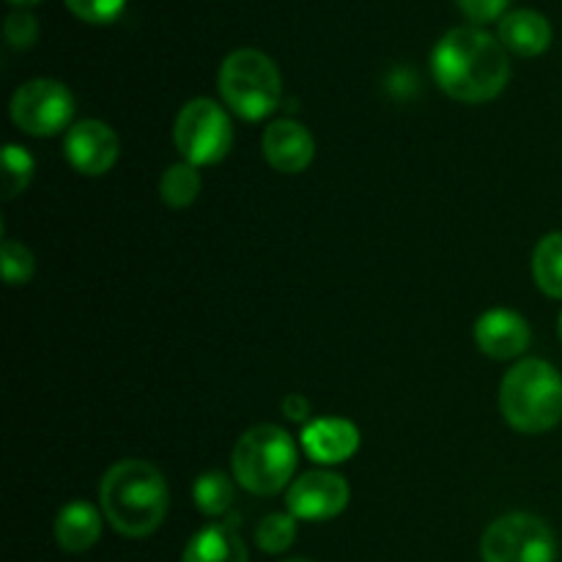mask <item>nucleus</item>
<instances>
[{"instance_id":"obj_19","label":"nucleus","mask_w":562,"mask_h":562,"mask_svg":"<svg viewBox=\"0 0 562 562\" xmlns=\"http://www.w3.org/2000/svg\"><path fill=\"white\" fill-rule=\"evenodd\" d=\"M234 483L223 472H206L192 486V499L203 516H225L234 505Z\"/></svg>"},{"instance_id":"obj_9","label":"nucleus","mask_w":562,"mask_h":562,"mask_svg":"<svg viewBox=\"0 0 562 562\" xmlns=\"http://www.w3.org/2000/svg\"><path fill=\"white\" fill-rule=\"evenodd\" d=\"M349 505V483L327 470L305 472L289 488V514L305 521H327Z\"/></svg>"},{"instance_id":"obj_4","label":"nucleus","mask_w":562,"mask_h":562,"mask_svg":"<svg viewBox=\"0 0 562 562\" xmlns=\"http://www.w3.org/2000/svg\"><path fill=\"white\" fill-rule=\"evenodd\" d=\"M296 445L289 434L272 423L252 426L234 448V477L241 488L258 497L283 492L296 470Z\"/></svg>"},{"instance_id":"obj_7","label":"nucleus","mask_w":562,"mask_h":562,"mask_svg":"<svg viewBox=\"0 0 562 562\" xmlns=\"http://www.w3.org/2000/svg\"><path fill=\"white\" fill-rule=\"evenodd\" d=\"M483 562H554L558 541L543 519L532 514L499 516L481 541Z\"/></svg>"},{"instance_id":"obj_3","label":"nucleus","mask_w":562,"mask_h":562,"mask_svg":"<svg viewBox=\"0 0 562 562\" xmlns=\"http://www.w3.org/2000/svg\"><path fill=\"white\" fill-rule=\"evenodd\" d=\"M499 412L521 434H547L562 420V376L547 360H521L499 384Z\"/></svg>"},{"instance_id":"obj_18","label":"nucleus","mask_w":562,"mask_h":562,"mask_svg":"<svg viewBox=\"0 0 562 562\" xmlns=\"http://www.w3.org/2000/svg\"><path fill=\"white\" fill-rule=\"evenodd\" d=\"M159 195L170 209H187L201 195V176L190 162L170 165L159 179Z\"/></svg>"},{"instance_id":"obj_10","label":"nucleus","mask_w":562,"mask_h":562,"mask_svg":"<svg viewBox=\"0 0 562 562\" xmlns=\"http://www.w3.org/2000/svg\"><path fill=\"white\" fill-rule=\"evenodd\" d=\"M119 135L104 121L88 119L66 132L64 154L82 176H104L119 159Z\"/></svg>"},{"instance_id":"obj_12","label":"nucleus","mask_w":562,"mask_h":562,"mask_svg":"<svg viewBox=\"0 0 562 562\" xmlns=\"http://www.w3.org/2000/svg\"><path fill=\"white\" fill-rule=\"evenodd\" d=\"M530 338V324L519 313L505 311V307L483 313L475 324L477 349L492 360H514V357L525 355Z\"/></svg>"},{"instance_id":"obj_26","label":"nucleus","mask_w":562,"mask_h":562,"mask_svg":"<svg viewBox=\"0 0 562 562\" xmlns=\"http://www.w3.org/2000/svg\"><path fill=\"white\" fill-rule=\"evenodd\" d=\"M283 412L291 420L302 423L311 417V404H307V398H302V395H289V398L283 401Z\"/></svg>"},{"instance_id":"obj_14","label":"nucleus","mask_w":562,"mask_h":562,"mask_svg":"<svg viewBox=\"0 0 562 562\" xmlns=\"http://www.w3.org/2000/svg\"><path fill=\"white\" fill-rule=\"evenodd\" d=\"M499 42L516 55H541L552 44V25L536 9H514L499 20Z\"/></svg>"},{"instance_id":"obj_16","label":"nucleus","mask_w":562,"mask_h":562,"mask_svg":"<svg viewBox=\"0 0 562 562\" xmlns=\"http://www.w3.org/2000/svg\"><path fill=\"white\" fill-rule=\"evenodd\" d=\"M181 562H247V547L234 525H209L190 538Z\"/></svg>"},{"instance_id":"obj_23","label":"nucleus","mask_w":562,"mask_h":562,"mask_svg":"<svg viewBox=\"0 0 562 562\" xmlns=\"http://www.w3.org/2000/svg\"><path fill=\"white\" fill-rule=\"evenodd\" d=\"M5 42L16 49H25L36 42L38 33V22L31 11L25 9H14L9 16H5Z\"/></svg>"},{"instance_id":"obj_17","label":"nucleus","mask_w":562,"mask_h":562,"mask_svg":"<svg viewBox=\"0 0 562 562\" xmlns=\"http://www.w3.org/2000/svg\"><path fill=\"white\" fill-rule=\"evenodd\" d=\"M532 274L538 289L552 300H562V231L547 234L532 252Z\"/></svg>"},{"instance_id":"obj_22","label":"nucleus","mask_w":562,"mask_h":562,"mask_svg":"<svg viewBox=\"0 0 562 562\" xmlns=\"http://www.w3.org/2000/svg\"><path fill=\"white\" fill-rule=\"evenodd\" d=\"M36 272L33 252L22 241L5 239L3 241V278L9 285H25Z\"/></svg>"},{"instance_id":"obj_24","label":"nucleus","mask_w":562,"mask_h":562,"mask_svg":"<svg viewBox=\"0 0 562 562\" xmlns=\"http://www.w3.org/2000/svg\"><path fill=\"white\" fill-rule=\"evenodd\" d=\"M66 5L80 20L93 22V25H104V22H113L124 11L126 0H66Z\"/></svg>"},{"instance_id":"obj_13","label":"nucleus","mask_w":562,"mask_h":562,"mask_svg":"<svg viewBox=\"0 0 562 562\" xmlns=\"http://www.w3.org/2000/svg\"><path fill=\"white\" fill-rule=\"evenodd\" d=\"M302 445L318 464H340L357 453L360 431L355 423L344 420V417H324V420L307 423L302 431Z\"/></svg>"},{"instance_id":"obj_8","label":"nucleus","mask_w":562,"mask_h":562,"mask_svg":"<svg viewBox=\"0 0 562 562\" xmlns=\"http://www.w3.org/2000/svg\"><path fill=\"white\" fill-rule=\"evenodd\" d=\"M75 97L69 88L49 77L22 82L11 97V121L33 137H53L71 124Z\"/></svg>"},{"instance_id":"obj_6","label":"nucleus","mask_w":562,"mask_h":562,"mask_svg":"<svg viewBox=\"0 0 562 562\" xmlns=\"http://www.w3.org/2000/svg\"><path fill=\"white\" fill-rule=\"evenodd\" d=\"M173 143L184 162L195 168L217 165L228 157L234 146V126H231L228 113L214 99L198 97L190 99L176 115Z\"/></svg>"},{"instance_id":"obj_27","label":"nucleus","mask_w":562,"mask_h":562,"mask_svg":"<svg viewBox=\"0 0 562 562\" xmlns=\"http://www.w3.org/2000/svg\"><path fill=\"white\" fill-rule=\"evenodd\" d=\"M11 3H14V5H33V3H38V0H11Z\"/></svg>"},{"instance_id":"obj_2","label":"nucleus","mask_w":562,"mask_h":562,"mask_svg":"<svg viewBox=\"0 0 562 562\" xmlns=\"http://www.w3.org/2000/svg\"><path fill=\"white\" fill-rule=\"evenodd\" d=\"M99 499L115 532L126 538H146L168 514V483L148 461L126 459L110 467L102 477Z\"/></svg>"},{"instance_id":"obj_21","label":"nucleus","mask_w":562,"mask_h":562,"mask_svg":"<svg viewBox=\"0 0 562 562\" xmlns=\"http://www.w3.org/2000/svg\"><path fill=\"white\" fill-rule=\"evenodd\" d=\"M33 170H36V162L33 157L27 154V148L9 146L3 148V192L5 198H16L33 179Z\"/></svg>"},{"instance_id":"obj_15","label":"nucleus","mask_w":562,"mask_h":562,"mask_svg":"<svg viewBox=\"0 0 562 562\" xmlns=\"http://www.w3.org/2000/svg\"><path fill=\"white\" fill-rule=\"evenodd\" d=\"M99 536H102V516L93 505L75 499L60 508L58 519H55V541L64 552H88L99 541Z\"/></svg>"},{"instance_id":"obj_28","label":"nucleus","mask_w":562,"mask_h":562,"mask_svg":"<svg viewBox=\"0 0 562 562\" xmlns=\"http://www.w3.org/2000/svg\"><path fill=\"white\" fill-rule=\"evenodd\" d=\"M285 562H311V560H302V558H294V560H285Z\"/></svg>"},{"instance_id":"obj_29","label":"nucleus","mask_w":562,"mask_h":562,"mask_svg":"<svg viewBox=\"0 0 562 562\" xmlns=\"http://www.w3.org/2000/svg\"><path fill=\"white\" fill-rule=\"evenodd\" d=\"M560 340H562V313H560Z\"/></svg>"},{"instance_id":"obj_25","label":"nucleus","mask_w":562,"mask_h":562,"mask_svg":"<svg viewBox=\"0 0 562 562\" xmlns=\"http://www.w3.org/2000/svg\"><path fill=\"white\" fill-rule=\"evenodd\" d=\"M459 9L470 16L472 22H492L497 16H503V11L508 9L510 0H456Z\"/></svg>"},{"instance_id":"obj_5","label":"nucleus","mask_w":562,"mask_h":562,"mask_svg":"<svg viewBox=\"0 0 562 562\" xmlns=\"http://www.w3.org/2000/svg\"><path fill=\"white\" fill-rule=\"evenodd\" d=\"M217 86L225 104L247 121H261L272 115L283 97V82H280L274 60L252 47L234 49L223 60Z\"/></svg>"},{"instance_id":"obj_20","label":"nucleus","mask_w":562,"mask_h":562,"mask_svg":"<svg viewBox=\"0 0 562 562\" xmlns=\"http://www.w3.org/2000/svg\"><path fill=\"white\" fill-rule=\"evenodd\" d=\"M296 541V519L291 514H269L256 530V543L267 554H283Z\"/></svg>"},{"instance_id":"obj_11","label":"nucleus","mask_w":562,"mask_h":562,"mask_svg":"<svg viewBox=\"0 0 562 562\" xmlns=\"http://www.w3.org/2000/svg\"><path fill=\"white\" fill-rule=\"evenodd\" d=\"M263 157L278 173H302L316 157V140L300 121H274L263 132Z\"/></svg>"},{"instance_id":"obj_1","label":"nucleus","mask_w":562,"mask_h":562,"mask_svg":"<svg viewBox=\"0 0 562 562\" xmlns=\"http://www.w3.org/2000/svg\"><path fill=\"white\" fill-rule=\"evenodd\" d=\"M431 69L448 97L477 104L503 93L510 77V60L503 42L492 33L475 25H459L437 42Z\"/></svg>"}]
</instances>
